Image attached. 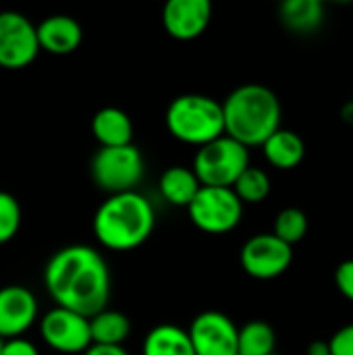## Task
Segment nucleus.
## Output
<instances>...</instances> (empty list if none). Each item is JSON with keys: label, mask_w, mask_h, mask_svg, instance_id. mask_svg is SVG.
<instances>
[{"label": "nucleus", "mask_w": 353, "mask_h": 355, "mask_svg": "<svg viewBox=\"0 0 353 355\" xmlns=\"http://www.w3.org/2000/svg\"><path fill=\"white\" fill-rule=\"evenodd\" d=\"M44 285L58 308L85 318L108 308L110 270L104 256L83 243L56 250L44 268Z\"/></svg>", "instance_id": "nucleus-1"}, {"label": "nucleus", "mask_w": 353, "mask_h": 355, "mask_svg": "<svg viewBox=\"0 0 353 355\" xmlns=\"http://www.w3.org/2000/svg\"><path fill=\"white\" fill-rule=\"evenodd\" d=\"M223 104L225 135L241 146H262L277 129H281V100L262 83H243L235 87Z\"/></svg>", "instance_id": "nucleus-2"}, {"label": "nucleus", "mask_w": 353, "mask_h": 355, "mask_svg": "<svg viewBox=\"0 0 353 355\" xmlns=\"http://www.w3.org/2000/svg\"><path fill=\"white\" fill-rule=\"evenodd\" d=\"M156 227L152 202L139 191L108 196L94 214L96 239L112 252H131L144 245Z\"/></svg>", "instance_id": "nucleus-3"}, {"label": "nucleus", "mask_w": 353, "mask_h": 355, "mask_svg": "<svg viewBox=\"0 0 353 355\" xmlns=\"http://www.w3.org/2000/svg\"><path fill=\"white\" fill-rule=\"evenodd\" d=\"M169 133L189 146H206L225 135L223 104L204 94L177 96L164 114Z\"/></svg>", "instance_id": "nucleus-4"}, {"label": "nucleus", "mask_w": 353, "mask_h": 355, "mask_svg": "<svg viewBox=\"0 0 353 355\" xmlns=\"http://www.w3.org/2000/svg\"><path fill=\"white\" fill-rule=\"evenodd\" d=\"M250 166V150L229 135L200 146L191 171L200 185L206 187H233L239 175Z\"/></svg>", "instance_id": "nucleus-5"}, {"label": "nucleus", "mask_w": 353, "mask_h": 355, "mask_svg": "<svg viewBox=\"0 0 353 355\" xmlns=\"http://www.w3.org/2000/svg\"><path fill=\"white\" fill-rule=\"evenodd\" d=\"M94 183L114 196L125 191H137V185L144 179L146 162L141 150L133 144L119 146V148H100L89 166Z\"/></svg>", "instance_id": "nucleus-6"}, {"label": "nucleus", "mask_w": 353, "mask_h": 355, "mask_svg": "<svg viewBox=\"0 0 353 355\" xmlns=\"http://www.w3.org/2000/svg\"><path fill=\"white\" fill-rule=\"evenodd\" d=\"M191 223L210 235H225L233 231L243 218V204L231 187L202 185L187 206Z\"/></svg>", "instance_id": "nucleus-7"}, {"label": "nucleus", "mask_w": 353, "mask_h": 355, "mask_svg": "<svg viewBox=\"0 0 353 355\" xmlns=\"http://www.w3.org/2000/svg\"><path fill=\"white\" fill-rule=\"evenodd\" d=\"M37 54L35 23L19 10H0V67L8 71L25 69Z\"/></svg>", "instance_id": "nucleus-8"}, {"label": "nucleus", "mask_w": 353, "mask_h": 355, "mask_svg": "<svg viewBox=\"0 0 353 355\" xmlns=\"http://www.w3.org/2000/svg\"><path fill=\"white\" fill-rule=\"evenodd\" d=\"M40 335L44 343L58 354H85L92 345L89 318L58 306L40 318Z\"/></svg>", "instance_id": "nucleus-9"}, {"label": "nucleus", "mask_w": 353, "mask_h": 355, "mask_svg": "<svg viewBox=\"0 0 353 355\" xmlns=\"http://www.w3.org/2000/svg\"><path fill=\"white\" fill-rule=\"evenodd\" d=\"M241 268L260 281L281 277L293 262V248L277 239L273 233H258L250 237L239 254Z\"/></svg>", "instance_id": "nucleus-10"}, {"label": "nucleus", "mask_w": 353, "mask_h": 355, "mask_svg": "<svg viewBox=\"0 0 353 355\" xmlns=\"http://www.w3.org/2000/svg\"><path fill=\"white\" fill-rule=\"evenodd\" d=\"M239 327L223 312H200L189 329V341L196 355H237Z\"/></svg>", "instance_id": "nucleus-11"}, {"label": "nucleus", "mask_w": 353, "mask_h": 355, "mask_svg": "<svg viewBox=\"0 0 353 355\" xmlns=\"http://www.w3.org/2000/svg\"><path fill=\"white\" fill-rule=\"evenodd\" d=\"M37 300L23 285H6L0 289V339L23 337L37 320Z\"/></svg>", "instance_id": "nucleus-12"}, {"label": "nucleus", "mask_w": 353, "mask_h": 355, "mask_svg": "<svg viewBox=\"0 0 353 355\" xmlns=\"http://www.w3.org/2000/svg\"><path fill=\"white\" fill-rule=\"evenodd\" d=\"M212 19L210 0H169L162 8L164 31L181 42L200 37Z\"/></svg>", "instance_id": "nucleus-13"}, {"label": "nucleus", "mask_w": 353, "mask_h": 355, "mask_svg": "<svg viewBox=\"0 0 353 355\" xmlns=\"http://www.w3.org/2000/svg\"><path fill=\"white\" fill-rule=\"evenodd\" d=\"M40 50L56 56L75 52L83 42V29L71 15H48L35 25Z\"/></svg>", "instance_id": "nucleus-14"}, {"label": "nucleus", "mask_w": 353, "mask_h": 355, "mask_svg": "<svg viewBox=\"0 0 353 355\" xmlns=\"http://www.w3.org/2000/svg\"><path fill=\"white\" fill-rule=\"evenodd\" d=\"M133 131L131 116L117 106H104L92 119V133L100 148L129 146L133 144Z\"/></svg>", "instance_id": "nucleus-15"}, {"label": "nucleus", "mask_w": 353, "mask_h": 355, "mask_svg": "<svg viewBox=\"0 0 353 355\" xmlns=\"http://www.w3.org/2000/svg\"><path fill=\"white\" fill-rule=\"evenodd\" d=\"M264 158L279 171H293L306 158V144L304 139L291 129H277L262 146Z\"/></svg>", "instance_id": "nucleus-16"}, {"label": "nucleus", "mask_w": 353, "mask_h": 355, "mask_svg": "<svg viewBox=\"0 0 353 355\" xmlns=\"http://www.w3.org/2000/svg\"><path fill=\"white\" fill-rule=\"evenodd\" d=\"M279 19L289 31L308 35L325 23V4L320 0H285L279 6Z\"/></svg>", "instance_id": "nucleus-17"}, {"label": "nucleus", "mask_w": 353, "mask_h": 355, "mask_svg": "<svg viewBox=\"0 0 353 355\" xmlns=\"http://www.w3.org/2000/svg\"><path fill=\"white\" fill-rule=\"evenodd\" d=\"M200 181L198 177L193 175L191 168L187 166H171L166 168L160 179H158V189H160V196L173 204V206H179V208H187L191 204V200L196 198V193L200 191Z\"/></svg>", "instance_id": "nucleus-18"}, {"label": "nucleus", "mask_w": 353, "mask_h": 355, "mask_svg": "<svg viewBox=\"0 0 353 355\" xmlns=\"http://www.w3.org/2000/svg\"><path fill=\"white\" fill-rule=\"evenodd\" d=\"M141 355H196L189 335L177 324H158L148 331Z\"/></svg>", "instance_id": "nucleus-19"}, {"label": "nucleus", "mask_w": 353, "mask_h": 355, "mask_svg": "<svg viewBox=\"0 0 353 355\" xmlns=\"http://www.w3.org/2000/svg\"><path fill=\"white\" fill-rule=\"evenodd\" d=\"M131 333L129 318L119 310H102L89 318V335L92 345H112L119 347Z\"/></svg>", "instance_id": "nucleus-20"}, {"label": "nucleus", "mask_w": 353, "mask_h": 355, "mask_svg": "<svg viewBox=\"0 0 353 355\" xmlns=\"http://www.w3.org/2000/svg\"><path fill=\"white\" fill-rule=\"evenodd\" d=\"M277 352V333L264 320H252L237 333V355H270Z\"/></svg>", "instance_id": "nucleus-21"}, {"label": "nucleus", "mask_w": 353, "mask_h": 355, "mask_svg": "<svg viewBox=\"0 0 353 355\" xmlns=\"http://www.w3.org/2000/svg\"><path fill=\"white\" fill-rule=\"evenodd\" d=\"M231 189L235 191V196L239 198V202L243 206L246 204H262L270 196V177L260 166L250 164L239 175V179L235 181V185Z\"/></svg>", "instance_id": "nucleus-22"}, {"label": "nucleus", "mask_w": 353, "mask_h": 355, "mask_svg": "<svg viewBox=\"0 0 353 355\" xmlns=\"http://www.w3.org/2000/svg\"><path fill=\"white\" fill-rule=\"evenodd\" d=\"M308 227H310V223H308L306 212L291 206V208H285L277 214L275 225H273V235L277 239H281L283 243L293 248L295 243H300L306 237Z\"/></svg>", "instance_id": "nucleus-23"}, {"label": "nucleus", "mask_w": 353, "mask_h": 355, "mask_svg": "<svg viewBox=\"0 0 353 355\" xmlns=\"http://www.w3.org/2000/svg\"><path fill=\"white\" fill-rule=\"evenodd\" d=\"M21 220H23V210L19 200L0 189V245L8 243L21 229Z\"/></svg>", "instance_id": "nucleus-24"}, {"label": "nucleus", "mask_w": 353, "mask_h": 355, "mask_svg": "<svg viewBox=\"0 0 353 355\" xmlns=\"http://www.w3.org/2000/svg\"><path fill=\"white\" fill-rule=\"evenodd\" d=\"M329 355H353V324L341 327L327 343Z\"/></svg>", "instance_id": "nucleus-25"}, {"label": "nucleus", "mask_w": 353, "mask_h": 355, "mask_svg": "<svg viewBox=\"0 0 353 355\" xmlns=\"http://www.w3.org/2000/svg\"><path fill=\"white\" fill-rule=\"evenodd\" d=\"M335 285L343 297L353 302V260H343L335 270Z\"/></svg>", "instance_id": "nucleus-26"}, {"label": "nucleus", "mask_w": 353, "mask_h": 355, "mask_svg": "<svg viewBox=\"0 0 353 355\" xmlns=\"http://www.w3.org/2000/svg\"><path fill=\"white\" fill-rule=\"evenodd\" d=\"M0 355H40L37 347L25 339V337H15V339H6L2 341V352Z\"/></svg>", "instance_id": "nucleus-27"}, {"label": "nucleus", "mask_w": 353, "mask_h": 355, "mask_svg": "<svg viewBox=\"0 0 353 355\" xmlns=\"http://www.w3.org/2000/svg\"><path fill=\"white\" fill-rule=\"evenodd\" d=\"M81 355H129V352L119 345V347H112V345H89V349Z\"/></svg>", "instance_id": "nucleus-28"}, {"label": "nucleus", "mask_w": 353, "mask_h": 355, "mask_svg": "<svg viewBox=\"0 0 353 355\" xmlns=\"http://www.w3.org/2000/svg\"><path fill=\"white\" fill-rule=\"evenodd\" d=\"M306 355H329V349H327V343L322 341H316L308 347V354Z\"/></svg>", "instance_id": "nucleus-29"}, {"label": "nucleus", "mask_w": 353, "mask_h": 355, "mask_svg": "<svg viewBox=\"0 0 353 355\" xmlns=\"http://www.w3.org/2000/svg\"><path fill=\"white\" fill-rule=\"evenodd\" d=\"M341 119L345 121V123H352L353 125V102L350 100L345 106H343V110H341Z\"/></svg>", "instance_id": "nucleus-30"}, {"label": "nucleus", "mask_w": 353, "mask_h": 355, "mask_svg": "<svg viewBox=\"0 0 353 355\" xmlns=\"http://www.w3.org/2000/svg\"><path fill=\"white\" fill-rule=\"evenodd\" d=\"M0 352H2V339H0Z\"/></svg>", "instance_id": "nucleus-31"}, {"label": "nucleus", "mask_w": 353, "mask_h": 355, "mask_svg": "<svg viewBox=\"0 0 353 355\" xmlns=\"http://www.w3.org/2000/svg\"><path fill=\"white\" fill-rule=\"evenodd\" d=\"M270 355H281V354H279V352H275V354H270Z\"/></svg>", "instance_id": "nucleus-32"}, {"label": "nucleus", "mask_w": 353, "mask_h": 355, "mask_svg": "<svg viewBox=\"0 0 353 355\" xmlns=\"http://www.w3.org/2000/svg\"><path fill=\"white\" fill-rule=\"evenodd\" d=\"M352 102H353V94H352Z\"/></svg>", "instance_id": "nucleus-33"}]
</instances>
